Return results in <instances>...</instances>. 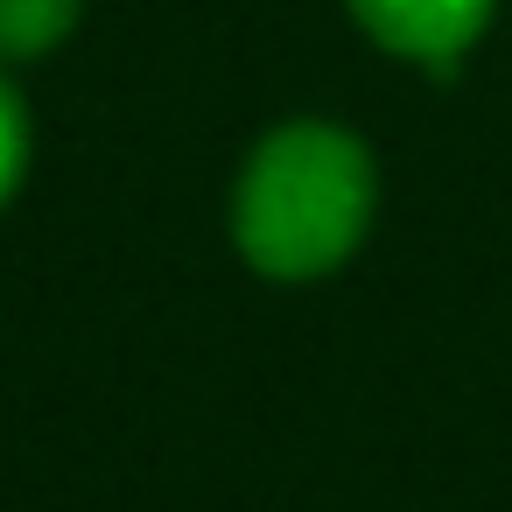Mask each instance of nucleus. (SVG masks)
I'll return each instance as SVG.
<instances>
[{
	"mask_svg": "<svg viewBox=\"0 0 512 512\" xmlns=\"http://www.w3.org/2000/svg\"><path fill=\"white\" fill-rule=\"evenodd\" d=\"M85 22V0H0V64H43Z\"/></svg>",
	"mask_w": 512,
	"mask_h": 512,
	"instance_id": "nucleus-3",
	"label": "nucleus"
},
{
	"mask_svg": "<svg viewBox=\"0 0 512 512\" xmlns=\"http://www.w3.org/2000/svg\"><path fill=\"white\" fill-rule=\"evenodd\" d=\"M344 8L386 57L421 71H456L484 43L498 0H344Z\"/></svg>",
	"mask_w": 512,
	"mask_h": 512,
	"instance_id": "nucleus-2",
	"label": "nucleus"
},
{
	"mask_svg": "<svg viewBox=\"0 0 512 512\" xmlns=\"http://www.w3.org/2000/svg\"><path fill=\"white\" fill-rule=\"evenodd\" d=\"M29 162H36V113H29V92L15 85V71L0 64V211L22 197Z\"/></svg>",
	"mask_w": 512,
	"mask_h": 512,
	"instance_id": "nucleus-4",
	"label": "nucleus"
},
{
	"mask_svg": "<svg viewBox=\"0 0 512 512\" xmlns=\"http://www.w3.org/2000/svg\"><path fill=\"white\" fill-rule=\"evenodd\" d=\"M379 218V155L344 120H281L232 183V246L267 281L337 274Z\"/></svg>",
	"mask_w": 512,
	"mask_h": 512,
	"instance_id": "nucleus-1",
	"label": "nucleus"
}]
</instances>
